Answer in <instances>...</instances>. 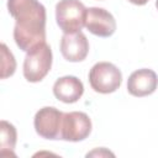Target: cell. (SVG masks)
<instances>
[{"mask_svg": "<svg viewBox=\"0 0 158 158\" xmlns=\"http://www.w3.org/2000/svg\"><path fill=\"white\" fill-rule=\"evenodd\" d=\"M52 51L44 42H40L26 53L23 60V77L31 83L41 81L51 70Z\"/></svg>", "mask_w": 158, "mask_h": 158, "instance_id": "obj_2", "label": "cell"}, {"mask_svg": "<svg viewBox=\"0 0 158 158\" xmlns=\"http://www.w3.org/2000/svg\"><path fill=\"white\" fill-rule=\"evenodd\" d=\"M88 9L79 0H59L56 5L57 25L64 33L80 31L85 26Z\"/></svg>", "mask_w": 158, "mask_h": 158, "instance_id": "obj_3", "label": "cell"}, {"mask_svg": "<svg viewBox=\"0 0 158 158\" xmlns=\"http://www.w3.org/2000/svg\"><path fill=\"white\" fill-rule=\"evenodd\" d=\"M1 79H6L15 73L16 60L5 43H1Z\"/></svg>", "mask_w": 158, "mask_h": 158, "instance_id": "obj_12", "label": "cell"}, {"mask_svg": "<svg viewBox=\"0 0 158 158\" xmlns=\"http://www.w3.org/2000/svg\"><path fill=\"white\" fill-rule=\"evenodd\" d=\"M84 93L83 83L73 75H65L56 80L53 85V94L54 96L65 104L77 102Z\"/></svg>", "mask_w": 158, "mask_h": 158, "instance_id": "obj_10", "label": "cell"}, {"mask_svg": "<svg viewBox=\"0 0 158 158\" xmlns=\"http://www.w3.org/2000/svg\"><path fill=\"white\" fill-rule=\"evenodd\" d=\"M85 27L98 37H110L116 31V21L107 10L102 7H89Z\"/></svg>", "mask_w": 158, "mask_h": 158, "instance_id": "obj_7", "label": "cell"}, {"mask_svg": "<svg viewBox=\"0 0 158 158\" xmlns=\"http://www.w3.org/2000/svg\"><path fill=\"white\" fill-rule=\"evenodd\" d=\"M156 7H157V10H158V0H156Z\"/></svg>", "mask_w": 158, "mask_h": 158, "instance_id": "obj_14", "label": "cell"}, {"mask_svg": "<svg viewBox=\"0 0 158 158\" xmlns=\"http://www.w3.org/2000/svg\"><path fill=\"white\" fill-rule=\"evenodd\" d=\"M91 132V121L85 112L72 111L63 114L60 139L79 142L85 139Z\"/></svg>", "mask_w": 158, "mask_h": 158, "instance_id": "obj_6", "label": "cell"}, {"mask_svg": "<svg viewBox=\"0 0 158 158\" xmlns=\"http://www.w3.org/2000/svg\"><path fill=\"white\" fill-rule=\"evenodd\" d=\"M128 1L135 5H146L148 2V0H128Z\"/></svg>", "mask_w": 158, "mask_h": 158, "instance_id": "obj_13", "label": "cell"}, {"mask_svg": "<svg viewBox=\"0 0 158 158\" xmlns=\"http://www.w3.org/2000/svg\"><path fill=\"white\" fill-rule=\"evenodd\" d=\"M0 130H1V154H5L6 151L9 152V154H11L16 144V137H17L16 128L10 122L2 120L0 123Z\"/></svg>", "mask_w": 158, "mask_h": 158, "instance_id": "obj_11", "label": "cell"}, {"mask_svg": "<svg viewBox=\"0 0 158 158\" xmlns=\"http://www.w3.org/2000/svg\"><path fill=\"white\" fill-rule=\"evenodd\" d=\"M9 14L16 20L14 40L25 52L46 40V9L38 0H7Z\"/></svg>", "mask_w": 158, "mask_h": 158, "instance_id": "obj_1", "label": "cell"}, {"mask_svg": "<svg viewBox=\"0 0 158 158\" xmlns=\"http://www.w3.org/2000/svg\"><path fill=\"white\" fill-rule=\"evenodd\" d=\"M62 56L68 62H81L89 53V42L86 36L81 32L64 33L60 40Z\"/></svg>", "mask_w": 158, "mask_h": 158, "instance_id": "obj_8", "label": "cell"}, {"mask_svg": "<svg viewBox=\"0 0 158 158\" xmlns=\"http://www.w3.org/2000/svg\"><path fill=\"white\" fill-rule=\"evenodd\" d=\"M158 86V75L148 68L135 70L127 80V90L131 95L143 98L156 91Z\"/></svg>", "mask_w": 158, "mask_h": 158, "instance_id": "obj_9", "label": "cell"}, {"mask_svg": "<svg viewBox=\"0 0 158 158\" xmlns=\"http://www.w3.org/2000/svg\"><path fill=\"white\" fill-rule=\"evenodd\" d=\"M63 112L53 106L40 109L33 120L36 132L46 139H60Z\"/></svg>", "mask_w": 158, "mask_h": 158, "instance_id": "obj_5", "label": "cell"}, {"mask_svg": "<svg viewBox=\"0 0 158 158\" xmlns=\"http://www.w3.org/2000/svg\"><path fill=\"white\" fill-rule=\"evenodd\" d=\"M122 81L120 69L109 62H99L93 65L89 72V83L94 91L100 94H110L116 91Z\"/></svg>", "mask_w": 158, "mask_h": 158, "instance_id": "obj_4", "label": "cell"}]
</instances>
